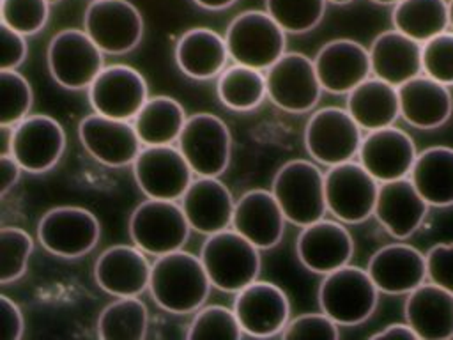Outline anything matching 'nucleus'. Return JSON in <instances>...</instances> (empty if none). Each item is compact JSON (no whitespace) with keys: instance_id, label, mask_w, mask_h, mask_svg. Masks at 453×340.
Instances as JSON below:
<instances>
[{"instance_id":"obj_1","label":"nucleus","mask_w":453,"mask_h":340,"mask_svg":"<svg viewBox=\"0 0 453 340\" xmlns=\"http://www.w3.org/2000/svg\"><path fill=\"white\" fill-rule=\"evenodd\" d=\"M211 287L200 255L177 250L156 257L152 264L149 292L154 303L168 313L196 312L205 305Z\"/></svg>"},{"instance_id":"obj_2","label":"nucleus","mask_w":453,"mask_h":340,"mask_svg":"<svg viewBox=\"0 0 453 340\" xmlns=\"http://www.w3.org/2000/svg\"><path fill=\"white\" fill-rule=\"evenodd\" d=\"M287 221L306 227L326 218V172L310 159H290L283 163L271 182Z\"/></svg>"},{"instance_id":"obj_3","label":"nucleus","mask_w":453,"mask_h":340,"mask_svg":"<svg viewBox=\"0 0 453 340\" xmlns=\"http://www.w3.org/2000/svg\"><path fill=\"white\" fill-rule=\"evenodd\" d=\"M200 259L212 287L230 294L258 280L262 266L260 250L232 227L207 236Z\"/></svg>"},{"instance_id":"obj_4","label":"nucleus","mask_w":453,"mask_h":340,"mask_svg":"<svg viewBox=\"0 0 453 340\" xmlns=\"http://www.w3.org/2000/svg\"><path fill=\"white\" fill-rule=\"evenodd\" d=\"M379 294L366 269L347 264L324 274L317 299L320 312L329 315L338 326H357L372 317Z\"/></svg>"},{"instance_id":"obj_5","label":"nucleus","mask_w":453,"mask_h":340,"mask_svg":"<svg viewBox=\"0 0 453 340\" xmlns=\"http://www.w3.org/2000/svg\"><path fill=\"white\" fill-rule=\"evenodd\" d=\"M189 230V221L177 200L147 198L133 209L127 223L133 244L154 257L182 250Z\"/></svg>"},{"instance_id":"obj_6","label":"nucleus","mask_w":453,"mask_h":340,"mask_svg":"<svg viewBox=\"0 0 453 340\" xmlns=\"http://www.w3.org/2000/svg\"><path fill=\"white\" fill-rule=\"evenodd\" d=\"M285 34L267 11H242L225 32L230 60L265 71L287 51Z\"/></svg>"},{"instance_id":"obj_7","label":"nucleus","mask_w":453,"mask_h":340,"mask_svg":"<svg viewBox=\"0 0 453 340\" xmlns=\"http://www.w3.org/2000/svg\"><path fill=\"white\" fill-rule=\"evenodd\" d=\"M46 64L55 83L67 90H83L104 69V51L85 30L64 28L51 37Z\"/></svg>"},{"instance_id":"obj_8","label":"nucleus","mask_w":453,"mask_h":340,"mask_svg":"<svg viewBox=\"0 0 453 340\" xmlns=\"http://www.w3.org/2000/svg\"><path fill=\"white\" fill-rule=\"evenodd\" d=\"M99 237V220L80 205L51 207L37 221V239L55 257L80 259L96 248Z\"/></svg>"},{"instance_id":"obj_9","label":"nucleus","mask_w":453,"mask_h":340,"mask_svg":"<svg viewBox=\"0 0 453 340\" xmlns=\"http://www.w3.org/2000/svg\"><path fill=\"white\" fill-rule=\"evenodd\" d=\"M361 142V128L347 108H320L304 126L306 152L315 163L327 168L354 159L359 152Z\"/></svg>"},{"instance_id":"obj_10","label":"nucleus","mask_w":453,"mask_h":340,"mask_svg":"<svg viewBox=\"0 0 453 340\" xmlns=\"http://www.w3.org/2000/svg\"><path fill=\"white\" fill-rule=\"evenodd\" d=\"M380 182L359 163L345 161L326 172V204L342 223L356 225L373 216Z\"/></svg>"},{"instance_id":"obj_11","label":"nucleus","mask_w":453,"mask_h":340,"mask_svg":"<svg viewBox=\"0 0 453 340\" xmlns=\"http://www.w3.org/2000/svg\"><path fill=\"white\" fill-rule=\"evenodd\" d=\"M175 145L195 175L219 177L228 168L232 135L228 126L212 113L189 115Z\"/></svg>"},{"instance_id":"obj_12","label":"nucleus","mask_w":453,"mask_h":340,"mask_svg":"<svg viewBox=\"0 0 453 340\" xmlns=\"http://www.w3.org/2000/svg\"><path fill=\"white\" fill-rule=\"evenodd\" d=\"M267 97L283 112L304 113L317 106L322 85L313 58L299 51H285L265 69Z\"/></svg>"},{"instance_id":"obj_13","label":"nucleus","mask_w":453,"mask_h":340,"mask_svg":"<svg viewBox=\"0 0 453 340\" xmlns=\"http://www.w3.org/2000/svg\"><path fill=\"white\" fill-rule=\"evenodd\" d=\"M83 30L108 55L133 51L143 37V16L129 0H92L83 14Z\"/></svg>"},{"instance_id":"obj_14","label":"nucleus","mask_w":453,"mask_h":340,"mask_svg":"<svg viewBox=\"0 0 453 340\" xmlns=\"http://www.w3.org/2000/svg\"><path fill=\"white\" fill-rule=\"evenodd\" d=\"M131 166L140 191L159 200H180L195 175L177 145H143Z\"/></svg>"},{"instance_id":"obj_15","label":"nucleus","mask_w":453,"mask_h":340,"mask_svg":"<svg viewBox=\"0 0 453 340\" xmlns=\"http://www.w3.org/2000/svg\"><path fill=\"white\" fill-rule=\"evenodd\" d=\"M87 90L96 113L120 120H133L149 99L143 74L126 64L104 67Z\"/></svg>"},{"instance_id":"obj_16","label":"nucleus","mask_w":453,"mask_h":340,"mask_svg":"<svg viewBox=\"0 0 453 340\" xmlns=\"http://www.w3.org/2000/svg\"><path fill=\"white\" fill-rule=\"evenodd\" d=\"M65 149V131L51 115H27L14 126L11 156L23 172L44 174L62 158Z\"/></svg>"},{"instance_id":"obj_17","label":"nucleus","mask_w":453,"mask_h":340,"mask_svg":"<svg viewBox=\"0 0 453 340\" xmlns=\"http://www.w3.org/2000/svg\"><path fill=\"white\" fill-rule=\"evenodd\" d=\"M78 138L96 161L113 168L133 165L143 147L133 120L111 119L96 112L80 120Z\"/></svg>"},{"instance_id":"obj_18","label":"nucleus","mask_w":453,"mask_h":340,"mask_svg":"<svg viewBox=\"0 0 453 340\" xmlns=\"http://www.w3.org/2000/svg\"><path fill=\"white\" fill-rule=\"evenodd\" d=\"M234 312L242 331L250 336L267 338L281 335L290 321V303L281 287L255 280L235 294Z\"/></svg>"},{"instance_id":"obj_19","label":"nucleus","mask_w":453,"mask_h":340,"mask_svg":"<svg viewBox=\"0 0 453 340\" xmlns=\"http://www.w3.org/2000/svg\"><path fill=\"white\" fill-rule=\"evenodd\" d=\"M296 253L303 267L324 276L350 262L354 239L342 221L322 218L301 227L296 239Z\"/></svg>"},{"instance_id":"obj_20","label":"nucleus","mask_w":453,"mask_h":340,"mask_svg":"<svg viewBox=\"0 0 453 340\" xmlns=\"http://www.w3.org/2000/svg\"><path fill=\"white\" fill-rule=\"evenodd\" d=\"M416 156L418 151L411 135L395 126L368 131L357 152L359 163L379 182L409 177Z\"/></svg>"},{"instance_id":"obj_21","label":"nucleus","mask_w":453,"mask_h":340,"mask_svg":"<svg viewBox=\"0 0 453 340\" xmlns=\"http://www.w3.org/2000/svg\"><path fill=\"white\" fill-rule=\"evenodd\" d=\"M152 264L145 251L131 244L106 248L94 264V280L101 290L113 298L140 296L149 290Z\"/></svg>"},{"instance_id":"obj_22","label":"nucleus","mask_w":453,"mask_h":340,"mask_svg":"<svg viewBox=\"0 0 453 340\" xmlns=\"http://www.w3.org/2000/svg\"><path fill=\"white\" fill-rule=\"evenodd\" d=\"M320 85L331 94H349L370 78V51L352 39H333L313 57Z\"/></svg>"},{"instance_id":"obj_23","label":"nucleus","mask_w":453,"mask_h":340,"mask_svg":"<svg viewBox=\"0 0 453 340\" xmlns=\"http://www.w3.org/2000/svg\"><path fill=\"white\" fill-rule=\"evenodd\" d=\"M366 271L379 292L402 296L425 283L426 259L412 244L391 243L370 257Z\"/></svg>"},{"instance_id":"obj_24","label":"nucleus","mask_w":453,"mask_h":340,"mask_svg":"<svg viewBox=\"0 0 453 340\" xmlns=\"http://www.w3.org/2000/svg\"><path fill=\"white\" fill-rule=\"evenodd\" d=\"M285 214L271 189H248L235 200L232 228L258 250L274 248L285 234Z\"/></svg>"},{"instance_id":"obj_25","label":"nucleus","mask_w":453,"mask_h":340,"mask_svg":"<svg viewBox=\"0 0 453 340\" xmlns=\"http://www.w3.org/2000/svg\"><path fill=\"white\" fill-rule=\"evenodd\" d=\"M428 207L411 177H402L380 182L373 216L389 236L407 239L425 221Z\"/></svg>"},{"instance_id":"obj_26","label":"nucleus","mask_w":453,"mask_h":340,"mask_svg":"<svg viewBox=\"0 0 453 340\" xmlns=\"http://www.w3.org/2000/svg\"><path fill=\"white\" fill-rule=\"evenodd\" d=\"M179 202L191 230L211 236L232 227L235 200L218 177L196 175Z\"/></svg>"},{"instance_id":"obj_27","label":"nucleus","mask_w":453,"mask_h":340,"mask_svg":"<svg viewBox=\"0 0 453 340\" xmlns=\"http://www.w3.org/2000/svg\"><path fill=\"white\" fill-rule=\"evenodd\" d=\"M400 117L418 129H435L446 124L453 113L449 87L418 74L398 87Z\"/></svg>"},{"instance_id":"obj_28","label":"nucleus","mask_w":453,"mask_h":340,"mask_svg":"<svg viewBox=\"0 0 453 340\" xmlns=\"http://www.w3.org/2000/svg\"><path fill=\"white\" fill-rule=\"evenodd\" d=\"M403 315L418 340L453 338V292L437 283L425 282L411 290L403 305Z\"/></svg>"},{"instance_id":"obj_29","label":"nucleus","mask_w":453,"mask_h":340,"mask_svg":"<svg viewBox=\"0 0 453 340\" xmlns=\"http://www.w3.org/2000/svg\"><path fill=\"white\" fill-rule=\"evenodd\" d=\"M421 48V42L411 39L396 28L380 32L368 48L372 74L395 87H400L423 73Z\"/></svg>"},{"instance_id":"obj_30","label":"nucleus","mask_w":453,"mask_h":340,"mask_svg":"<svg viewBox=\"0 0 453 340\" xmlns=\"http://www.w3.org/2000/svg\"><path fill=\"white\" fill-rule=\"evenodd\" d=\"M230 53L225 35L196 27L186 30L175 44V62L182 74L193 80H211L223 73Z\"/></svg>"},{"instance_id":"obj_31","label":"nucleus","mask_w":453,"mask_h":340,"mask_svg":"<svg viewBox=\"0 0 453 340\" xmlns=\"http://www.w3.org/2000/svg\"><path fill=\"white\" fill-rule=\"evenodd\" d=\"M347 112L365 131L393 126L400 117L398 87L370 76L347 94Z\"/></svg>"},{"instance_id":"obj_32","label":"nucleus","mask_w":453,"mask_h":340,"mask_svg":"<svg viewBox=\"0 0 453 340\" xmlns=\"http://www.w3.org/2000/svg\"><path fill=\"white\" fill-rule=\"evenodd\" d=\"M409 177L428 205H453V147L432 145L418 152Z\"/></svg>"},{"instance_id":"obj_33","label":"nucleus","mask_w":453,"mask_h":340,"mask_svg":"<svg viewBox=\"0 0 453 340\" xmlns=\"http://www.w3.org/2000/svg\"><path fill=\"white\" fill-rule=\"evenodd\" d=\"M188 120L182 104L170 96H152L133 119L143 145H173Z\"/></svg>"},{"instance_id":"obj_34","label":"nucleus","mask_w":453,"mask_h":340,"mask_svg":"<svg viewBox=\"0 0 453 340\" xmlns=\"http://www.w3.org/2000/svg\"><path fill=\"white\" fill-rule=\"evenodd\" d=\"M391 23L423 44L449 28V7L446 0H402L393 5Z\"/></svg>"},{"instance_id":"obj_35","label":"nucleus","mask_w":453,"mask_h":340,"mask_svg":"<svg viewBox=\"0 0 453 340\" xmlns=\"http://www.w3.org/2000/svg\"><path fill=\"white\" fill-rule=\"evenodd\" d=\"M216 92L223 106L234 112L255 110L267 97L265 71L234 62L218 76Z\"/></svg>"},{"instance_id":"obj_36","label":"nucleus","mask_w":453,"mask_h":340,"mask_svg":"<svg viewBox=\"0 0 453 340\" xmlns=\"http://www.w3.org/2000/svg\"><path fill=\"white\" fill-rule=\"evenodd\" d=\"M147 328L149 312L138 296L117 298L97 317V336L103 340H142Z\"/></svg>"},{"instance_id":"obj_37","label":"nucleus","mask_w":453,"mask_h":340,"mask_svg":"<svg viewBox=\"0 0 453 340\" xmlns=\"http://www.w3.org/2000/svg\"><path fill=\"white\" fill-rule=\"evenodd\" d=\"M244 335L234 308L209 305L196 310L188 328L189 340H239Z\"/></svg>"},{"instance_id":"obj_38","label":"nucleus","mask_w":453,"mask_h":340,"mask_svg":"<svg viewBox=\"0 0 453 340\" xmlns=\"http://www.w3.org/2000/svg\"><path fill=\"white\" fill-rule=\"evenodd\" d=\"M327 0H265V11L288 34H306L324 18Z\"/></svg>"},{"instance_id":"obj_39","label":"nucleus","mask_w":453,"mask_h":340,"mask_svg":"<svg viewBox=\"0 0 453 340\" xmlns=\"http://www.w3.org/2000/svg\"><path fill=\"white\" fill-rule=\"evenodd\" d=\"M34 250L30 234L19 227H4L0 230V283L7 285L21 278L27 271Z\"/></svg>"},{"instance_id":"obj_40","label":"nucleus","mask_w":453,"mask_h":340,"mask_svg":"<svg viewBox=\"0 0 453 340\" xmlns=\"http://www.w3.org/2000/svg\"><path fill=\"white\" fill-rule=\"evenodd\" d=\"M34 101L32 85L16 69L0 71V124L16 126L23 120Z\"/></svg>"},{"instance_id":"obj_41","label":"nucleus","mask_w":453,"mask_h":340,"mask_svg":"<svg viewBox=\"0 0 453 340\" xmlns=\"http://www.w3.org/2000/svg\"><path fill=\"white\" fill-rule=\"evenodd\" d=\"M50 0H2V23L23 35L42 30L50 18Z\"/></svg>"},{"instance_id":"obj_42","label":"nucleus","mask_w":453,"mask_h":340,"mask_svg":"<svg viewBox=\"0 0 453 340\" xmlns=\"http://www.w3.org/2000/svg\"><path fill=\"white\" fill-rule=\"evenodd\" d=\"M423 74L451 87L453 85V30H446L421 48Z\"/></svg>"},{"instance_id":"obj_43","label":"nucleus","mask_w":453,"mask_h":340,"mask_svg":"<svg viewBox=\"0 0 453 340\" xmlns=\"http://www.w3.org/2000/svg\"><path fill=\"white\" fill-rule=\"evenodd\" d=\"M285 340H336L340 336L338 324L320 313H303L290 319L280 335Z\"/></svg>"},{"instance_id":"obj_44","label":"nucleus","mask_w":453,"mask_h":340,"mask_svg":"<svg viewBox=\"0 0 453 340\" xmlns=\"http://www.w3.org/2000/svg\"><path fill=\"white\" fill-rule=\"evenodd\" d=\"M426 280L453 292V241L435 243L425 253Z\"/></svg>"},{"instance_id":"obj_45","label":"nucleus","mask_w":453,"mask_h":340,"mask_svg":"<svg viewBox=\"0 0 453 340\" xmlns=\"http://www.w3.org/2000/svg\"><path fill=\"white\" fill-rule=\"evenodd\" d=\"M0 44H2V55H0V71L4 69H16L23 64L28 46H27V35L12 30L7 25H0Z\"/></svg>"},{"instance_id":"obj_46","label":"nucleus","mask_w":453,"mask_h":340,"mask_svg":"<svg viewBox=\"0 0 453 340\" xmlns=\"http://www.w3.org/2000/svg\"><path fill=\"white\" fill-rule=\"evenodd\" d=\"M23 313L7 296H0V340H18L23 336Z\"/></svg>"},{"instance_id":"obj_47","label":"nucleus","mask_w":453,"mask_h":340,"mask_svg":"<svg viewBox=\"0 0 453 340\" xmlns=\"http://www.w3.org/2000/svg\"><path fill=\"white\" fill-rule=\"evenodd\" d=\"M21 172H23V168L11 154L0 156V195L2 197H5L14 188Z\"/></svg>"},{"instance_id":"obj_48","label":"nucleus","mask_w":453,"mask_h":340,"mask_svg":"<svg viewBox=\"0 0 453 340\" xmlns=\"http://www.w3.org/2000/svg\"><path fill=\"white\" fill-rule=\"evenodd\" d=\"M377 340H418V335L407 322H393L382 328L379 333L372 335Z\"/></svg>"},{"instance_id":"obj_49","label":"nucleus","mask_w":453,"mask_h":340,"mask_svg":"<svg viewBox=\"0 0 453 340\" xmlns=\"http://www.w3.org/2000/svg\"><path fill=\"white\" fill-rule=\"evenodd\" d=\"M12 136H14V126L0 124V156H9L11 154Z\"/></svg>"},{"instance_id":"obj_50","label":"nucleus","mask_w":453,"mask_h":340,"mask_svg":"<svg viewBox=\"0 0 453 340\" xmlns=\"http://www.w3.org/2000/svg\"><path fill=\"white\" fill-rule=\"evenodd\" d=\"M198 7L207 9V11H221L230 5H234L237 0H193Z\"/></svg>"},{"instance_id":"obj_51","label":"nucleus","mask_w":453,"mask_h":340,"mask_svg":"<svg viewBox=\"0 0 453 340\" xmlns=\"http://www.w3.org/2000/svg\"><path fill=\"white\" fill-rule=\"evenodd\" d=\"M370 2L379 4V5H396V4L402 2V0H370Z\"/></svg>"},{"instance_id":"obj_52","label":"nucleus","mask_w":453,"mask_h":340,"mask_svg":"<svg viewBox=\"0 0 453 340\" xmlns=\"http://www.w3.org/2000/svg\"><path fill=\"white\" fill-rule=\"evenodd\" d=\"M448 7H449V28L453 30V0L448 2Z\"/></svg>"},{"instance_id":"obj_53","label":"nucleus","mask_w":453,"mask_h":340,"mask_svg":"<svg viewBox=\"0 0 453 340\" xmlns=\"http://www.w3.org/2000/svg\"><path fill=\"white\" fill-rule=\"evenodd\" d=\"M331 4H338V5H345V4H350L352 0H327Z\"/></svg>"},{"instance_id":"obj_54","label":"nucleus","mask_w":453,"mask_h":340,"mask_svg":"<svg viewBox=\"0 0 453 340\" xmlns=\"http://www.w3.org/2000/svg\"><path fill=\"white\" fill-rule=\"evenodd\" d=\"M50 2H51V4H57V2H60V0H50Z\"/></svg>"}]
</instances>
